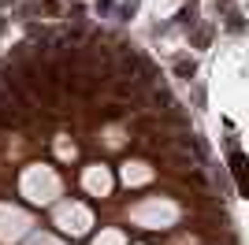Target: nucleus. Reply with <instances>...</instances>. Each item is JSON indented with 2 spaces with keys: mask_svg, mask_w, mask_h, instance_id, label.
<instances>
[{
  "mask_svg": "<svg viewBox=\"0 0 249 245\" xmlns=\"http://www.w3.org/2000/svg\"><path fill=\"white\" fill-rule=\"evenodd\" d=\"M231 163H234V178H238V186H242V193L249 197V171H246L249 163H246V156H238V153H234V156H231Z\"/></svg>",
  "mask_w": 249,
  "mask_h": 245,
  "instance_id": "nucleus-1",
  "label": "nucleus"
}]
</instances>
